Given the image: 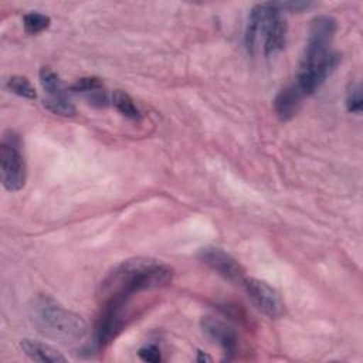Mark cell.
Here are the masks:
<instances>
[{
    "mask_svg": "<svg viewBox=\"0 0 363 363\" xmlns=\"http://www.w3.org/2000/svg\"><path fill=\"white\" fill-rule=\"evenodd\" d=\"M336 30V20L330 16H316L311 21L295 81L305 96L318 91L340 62V55L330 50Z\"/></svg>",
    "mask_w": 363,
    "mask_h": 363,
    "instance_id": "cell-1",
    "label": "cell"
},
{
    "mask_svg": "<svg viewBox=\"0 0 363 363\" xmlns=\"http://www.w3.org/2000/svg\"><path fill=\"white\" fill-rule=\"evenodd\" d=\"M173 279V269L156 259L132 258L121 262L102 282L105 296L122 294L132 296L143 291H152L169 285Z\"/></svg>",
    "mask_w": 363,
    "mask_h": 363,
    "instance_id": "cell-2",
    "label": "cell"
},
{
    "mask_svg": "<svg viewBox=\"0 0 363 363\" xmlns=\"http://www.w3.org/2000/svg\"><path fill=\"white\" fill-rule=\"evenodd\" d=\"M33 323L41 335L62 343H77L88 333V325L79 315L65 309L47 295L35 299Z\"/></svg>",
    "mask_w": 363,
    "mask_h": 363,
    "instance_id": "cell-3",
    "label": "cell"
},
{
    "mask_svg": "<svg viewBox=\"0 0 363 363\" xmlns=\"http://www.w3.org/2000/svg\"><path fill=\"white\" fill-rule=\"evenodd\" d=\"M1 183L9 191H18L27 179V166L21 152V139L14 130L3 133L0 143Z\"/></svg>",
    "mask_w": 363,
    "mask_h": 363,
    "instance_id": "cell-4",
    "label": "cell"
},
{
    "mask_svg": "<svg viewBox=\"0 0 363 363\" xmlns=\"http://www.w3.org/2000/svg\"><path fill=\"white\" fill-rule=\"evenodd\" d=\"M129 299L130 296L122 294L105 296L95 328V342L98 346H106L123 330L128 319Z\"/></svg>",
    "mask_w": 363,
    "mask_h": 363,
    "instance_id": "cell-5",
    "label": "cell"
},
{
    "mask_svg": "<svg viewBox=\"0 0 363 363\" xmlns=\"http://www.w3.org/2000/svg\"><path fill=\"white\" fill-rule=\"evenodd\" d=\"M242 286L254 306L269 319H278L285 313L282 298L268 282L257 278H245Z\"/></svg>",
    "mask_w": 363,
    "mask_h": 363,
    "instance_id": "cell-6",
    "label": "cell"
},
{
    "mask_svg": "<svg viewBox=\"0 0 363 363\" xmlns=\"http://www.w3.org/2000/svg\"><path fill=\"white\" fill-rule=\"evenodd\" d=\"M199 259L206 264L208 268L216 271L223 278L228 279L230 282L235 285H242L245 277V271L241 267V264L228 252H225L223 248L207 245L199 250L197 254Z\"/></svg>",
    "mask_w": 363,
    "mask_h": 363,
    "instance_id": "cell-7",
    "label": "cell"
},
{
    "mask_svg": "<svg viewBox=\"0 0 363 363\" xmlns=\"http://www.w3.org/2000/svg\"><path fill=\"white\" fill-rule=\"evenodd\" d=\"M271 3V11L264 23L262 35H264V54L267 57H272L284 50L286 44V33L288 26L286 20L282 16V11L278 9L277 3Z\"/></svg>",
    "mask_w": 363,
    "mask_h": 363,
    "instance_id": "cell-8",
    "label": "cell"
},
{
    "mask_svg": "<svg viewBox=\"0 0 363 363\" xmlns=\"http://www.w3.org/2000/svg\"><path fill=\"white\" fill-rule=\"evenodd\" d=\"M200 326L203 333L214 343H217L227 359H231L237 352L238 337L231 325L224 322L220 318L207 315L203 316L200 320Z\"/></svg>",
    "mask_w": 363,
    "mask_h": 363,
    "instance_id": "cell-9",
    "label": "cell"
},
{
    "mask_svg": "<svg viewBox=\"0 0 363 363\" xmlns=\"http://www.w3.org/2000/svg\"><path fill=\"white\" fill-rule=\"evenodd\" d=\"M269 11H271V3L269 1L268 3H258L250 11L248 21H247V26H245V34H244L245 48L250 54L255 52L258 38L262 34L264 23H265Z\"/></svg>",
    "mask_w": 363,
    "mask_h": 363,
    "instance_id": "cell-10",
    "label": "cell"
},
{
    "mask_svg": "<svg viewBox=\"0 0 363 363\" xmlns=\"http://www.w3.org/2000/svg\"><path fill=\"white\" fill-rule=\"evenodd\" d=\"M303 98L305 95L295 85V82L282 88L274 99V109L277 116L281 121L292 119L298 113Z\"/></svg>",
    "mask_w": 363,
    "mask_h": 363,
    "instance_id": "cell-11",
    "label": "cell"
},
{
    "mask_svg": "<svg viewBox=\"0 0 363 363\" xmlns=\"http://www.w3.org/2000/svg\"><path fill=\"white\" fill-rule=\"evenodd\" d=\"M20 347L24 352V354L34 362H41V363H65L67 362V359L57 349L38 340L24 339L20 342Z\"/></svg>",
    "mask_w": 363,
    "mask_h": 363,
    "instance_id": "cell-12",
    "label": "cell"
},
{
    "mask_svg": "<svg viewBox=\"0 0 363 363\" xmlns=\"http://www.w3.org/2000/svg\"><path fill=\"white\" fill-rule=\"evenodd\" d=\"M38 78L43 89L48 94V96H65L62 81L50 67H43L38 72Z\"/></svg>",
    "mask_w": 363,
    "mask_h": 363,
    "instance_id": "cell-13",
    "label": "cell"
},
{
    "mask_svg": "<svg viewBox=\"0 0 363 363\" xmlns=\"http://www.w3.org/2000/svg\"><path fill=\"white\" fill-rule=\"evenodd\" d=\"M112 102H113L115 108H116L125 118L132 119V121H136V119L140 118V112H139L138 106L135 105L133 99H132L125 91H121V89L113 91Z\"/></svg>",
    "mask_w": 363,
    "mask_h": 363,
    "instance_id": "cell-14",
    "label": "cell"
},
{
    "mask_svg": "<svg viewBox=\"0 0 363 363\" xmlns=\"http://www.w3.org/2000/svg\"><path fill=\"white\" fill-rule=\"evenodd\" d=\"M6 86H7L9 91H11L13 94H16V95H18L21 98H27V99H35L37 98V92H35L34 86L23 75H13V77H10L7 79Z\"/></svg>",
    "mask_w": 363,
    "mask_h": 363,
    "instance_id": "cell-15",
    "label": "cell"
},
{
    "mask_svg": "<svg viewBox=\"0 0 363 363\" xmlns=\"http://www.w3.org/2000/svg\"><path fill=\"white\" fill-rule=\"evenodd\" d=\"M43 105L52 113L60 116H74L75 115V106L67 99V96H48L43 101Z\"/></svg>",
    "mask_w": 363,
    "mask_h": 363,
    "instance_id": "cell-16",
    "label": "cell"
},
{
    "mask_svg": "<svg viewBox=\"0 0 363 363\" xmlns=\"http://www.w3.org/2000/svg\"><path fill=\"white\" fill-rule=\"evenodd\" d=\"M51 20L48 16L45 14H41V13H35V11H31V13H27L24 17H23V26H24V30L27 34H38L41 31H44L45 28H48Z\"/></svg>",
    "mask_w": 363,
    "mask_h": 363,
    "instance_id": "cell-17",
    "label": "cell"
},
{
    "mask_svg": "<svg viewBox=\"0 0 363 363\" xmlns=\"http://www.w3.org/2000/svg\"><path fill=\"white\" fill-rule=\"evenodd\" d=\"M346 108L352 113H360L363 108V98H362V86L359 82L350 84L346 94Z\"/></svg>",
    "mask_w": 363,
    "mask_h": 363,
    "instance_id": "cell-18",
    "label": "cell"
},
{
    "mask_svg": "<svg viewBox=\"0 0 363 363\" xmlns=\"http://www.w3.org/2000/svg\"><path fill=\"white\" fill-rule=\"evenodd\" d=\"M104 86V82L98 77H82L77 79L69 89L72 92H95Z\"/></svg>",
    "mask_w": 363,
    "mask_h": 363,
    "instance_id": "cell-19",
    "label": "cell"
},
{
    "mask_svg": "<svg viewBox=\"0 0 363 363\" xmlns=\"http://www.w3.org/2000/svg\"><path fill=\"white\" fill-rule=\"evenodd\" d=\"M138 356L143 360V362H149V363H159L162 360V354L157 346L155 345H146L143 347H140L138 350Z\"/></svg>",
    "mask_w": 363,
    "mask_h": 363,
    "instance_id": "cell-20",
    "label": "cell"
},
{
    "mask_svg": "<svg viewBox=\"0 0 363 363\" xmlns=\"http://www.w3.org/2000/svg\"><path fill=\"white\" fill-rule=\"evenodd\" d=\"M277 3V1H275ZM278 9L284 13V11H296L301 13L303 10H308L309 7L313 6V3L311 1H278L277 3Z\"/></svg>",
    "mask_w": 363,
    "mask_h": 363,
    "instance_id": "cell-21",
    "label": "cell"
},
{
    "mask_svg": "<svg viewBox=\"0 0 363 363\" xmlns=\"http://www.w3.org/2000/svg\"><path fill=\"white\" fill-rule=\"evenodd\" d=\"M197 362H211V357L210 356H207V354H204L203 352H197V359H196Z\"/></svg>",
    "mask_w": 363,
    "mask_h": 363,
    "instance_id": "cell-22",
    "label": "cell"
}]
</instances>
